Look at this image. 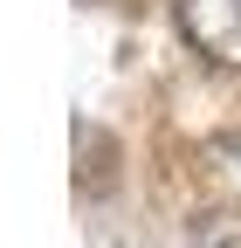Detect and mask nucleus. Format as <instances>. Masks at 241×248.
<instances>
[{"instance_id": "1", "label": "nucleus", "mask_w": 241, "mask_h": 248, "mask_svg": "<svg viewBox=\"0 0 241 248\" xmlns=\"http://www.w3.org/2000/svg\"><path fill=\"white\" fill-rule=\"evenodd\" d=\"M186 42L214 62V69H241V0H172Z\"/></svg>"}, {"instance_id": "2", "label": "nucleus", "mask_w": 241, "mask_h": 248, "mask_svg": "<svg viewBox=\"0 0 241 248\" xmlns=\"http://www.w3.org/2000/svg\"><path fill=\"white\" fill-rule=\"evenodd\" d=\"M227 152H234V159H241V138H227Z\"/></svg>"}]
</instances>
